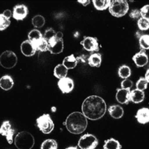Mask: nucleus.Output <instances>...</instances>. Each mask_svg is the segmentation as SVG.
<instances>
[{"mask_svg":"<svg viewBox=\"0 0 149 149\" xmlns=\"http://www.w3.org/2000/svg\"><path fill=\"white\" fill-rule=\"evenodd\" d=\"M107 105L104 99L98 95H91L85 99L82 104V113L91 120H97L104 116Z\"/></svg>","mask_w":149,"mask_h":149,"instance_id":"f257e3e1","label":"nucleus"},{"mask_svg":"<svg viewBox=\"0 0 149 149\" xmlns=\"http://www.w3.org/2000/svg\"><path fill=\"white\" fill-rule=\"evenodd\" d=\"M65 126L69 132L75 135L81 134L88 127V118L81 112L74 111L68 116Z\"/></svg>","mask_w":149,"mask_h":149,"instance_id":"f03ea898","label":"nucleus"},{"mask_svg":"<svg viewBox=\"0 0 149 149\" xmlns=\"http://www.w3.org/2000/svg\"><path fill=\"white\" fill-rule=\"evenodd\" d=\"M34 144V136L26 131L18 133L15 138V145L18 149H31Z\"/></svg>","mask_w":149,"mask_h":149,"instance_id":"7ed1b4c3","label":"nucleus"},{"mask_svg":"<svg viewBox=\"0 0 149 149\" xmlns=\"http://www.w3.org/2000/svg\"><path fill=\"white\" fill-rule=\"evenodd\" d=\"M109 12L111 15L117 18H120L125 15L129 10L128 3L125 0H114L111 1L110 7H109Z\"/></svg>","mask_w":149,"mask_h":149,"instance_id":"20e7f679","label":"nucleus"},{"mask_svg":"<svg viewBox=\"0 0 149 149\" xmlns=\"http://www.w3.org/2000/svg\"><path fill=\"white\" fill-rule=\"evenodd\" d=\"M36 125L44 134H50L55 128V124L49 114H43L36 120Z\"/></svg>","mask_w":149,"mask_h":149,"instance_id":"39448f33","label":"nucleus"},{"mask_svg":"<svg viewBox=\"0 0 149 149\" xmlns=\"http://www.w3.org/2000/svg\"><path fill=\"white\" fill-rule=\"evenodd\" d=\"M99 144L98 139L91 134H85L80 137L78 146L80 149H95Z\"/></svg>","mask_w":149,"mask_h":149,"instance_id":"423d86ee","label":"nucleus"},{"mask_svg":"<svg viewBox=\"0 0 149 149\" xmlns=\"http://www.w3.org/2000/svg\"><path fill=\"white\" fill-rule=\"evenodd\" d=\"M18 58L13 52L6 51L0 56V64L4 68L10 69L13 68L17 63Z\"/></svg>","mask_w":149,"mask_h":149,"instance_id":"0eeeda50","label":"nucleus"},{"mask_svg":"<svg viewBox=\"0 0 149 149\" xmlns=\"http://www.w3.org/2000/svg\"><path fill=\"white\" fill-rule=\"evenodd\" d=\"M0 134L2 136L6 137L7 142L10 144L13 143L14 142V134H15V130L12 128L10 121H4L3 124L0 127Z\"/></svg>","mask_w":149,"mask_h":149,"instance_id":"6e6552de","label":"nucleus"},{"mask_svg":"<svg viewBox=\"0 0 149 149\" xmlns=\"http://www.w3.org/2000/svg\"><path fill=\"white\" fill-rule=\"evenodd\" d=\"M81 45L88 52H97L99 51V42L95 37H84L81 41Z\"/></svg>","mask_w":149,"mask_h":149,"instance_id":"1a4fd4ad","label":"nucleus"},{"mask_svg":"<svg viewBox=\"0 0 149 149\" xmlns=\"http://www.w3.org/2000/svg\"><path fill=\"white\" fill-rule=\"evenodd\" d=\"M48 51L52 54H60L63 51V41L58 38H53L48 42Z\"/></svg>","mask_w":149,"mask_h":149,"instance_id":"9d476101","label":"nucleus"},{"mask_svg":"<svg viewBox=\"0 0 149 149\" xmlns=\"http://www.w3.org/2000/svg\"><path fill=\"white\" fill-rule=\"evenodd\" d=\"M58 86L63 93H70L74 89V81L71 78L65 77L58 80Z\"/></svg>","mask_w":149,"mask_h":149,"instance_id":"9b49d317","label":"nucleus"},{"mask_svg":"<svg viewBox=\"0 0 149 149\" xmlns=\"http://www.w3.org/2000/svg\"><path fill=\"white\" fill-rule=\"evenodd\" d=\"M132 60L138 68H142L148 64V57L146 54L144 50H141L140 52L136 53L132 57Z\"/></svg>","mask_w":149,"mask_h":149,"instance_id":"f8f14e48","label":"nucleus"},{"mask_svg":"<svg viewBox=\"0 0 149 149\" xmlns=\"http://www.w3.org/2000/svg\"><path fill=\"white\" fill-rule=\"evenodd\" d=\"M28 15V9L25 5H16L14 7L13 18L16 20L24 19Z\"/></svg>","mask_w":149,"mask_h":149,"instance_id":"ddd939ff","label":"nucleus"},{"mask_svg":"<svg viewBox=\"0 0 149 149\" xmlns=\"http://www.w3.org/2000/svg\"><path fill=\"white\" fill-rule=\"evenodd\" d=\"M21 52L25 56H32L36 54V50L35 48V47L33 45V43L30 40H26L23 41L21 44L20 47Z\"/></svg>","mask_w":149,"mask_h":149,"instance_id":"4468645a","label":"nucleus"},{"mask_svg":"<svg viewBox=\"0 0 149 149\" xmlns=\"http://www.w3.org/2000/svg\"><path fill=\"white\" fill-rule=\"evenodd\" d=\"M130 95V90H126V89H123V88H120L117 89L116 91V100L121 104H127L129 103Z\"/></svg>","mask_w":149,"mask_h":149,"instance_id":"2eb2a0df","label":"nucleus"},{"mask_svg":"<svg viewBox=\"0 0 149 149\" xmlns=\"http://www.w3.org/2000/svg\"><path fill=\"white\" fill-rule=\"evenodd\" d=\"M137 121L141 124H145L149 122V108L143 107L138 110L136 115Z\"/></svg>","mask_w":149,"mask_h":149,"instance_id":"dca6fc26","label":"nucleus"},{"mask_svg":"<svg viewBox=\"0 0 149 149\" xmlns=\"http://www.w3.org/2000/svg\"><path fill=\"white\" fill-rule=\"evenodd\" d=\"M145 97L144 92L143 91H139L138 89H135L132 90V91H130L129 99L130 101H132L135 104H139L143 101Z\"/></svg>","mask_w":149,"mask_h":149,"instance_id":"f3484780","label":"nucleus"},{"mask_svg":"<svg viewBox=\"0 0 149 149\" xmlns=\"http://www.w3.org/2000/svg\"><path fill=\"white\" fill-rule=\"evenodd\" d=\"M13 86L14 80L10 75L6 74L0 79V87L2 89H3L5 91H8L13 88Z\"/></svg>","mask_w":149,"mask_h":149,"instance_id":"a211bd4d","label":"nucleus"},{"mask_svg":"<svg viewBox=\"0 0 149 149\" xmlns=\"http://www.w3.org/2000/svg\"><path fill=\"white\" fill-rule=\"evenodd\" d=\"M110 116L114 119H120L123 116V108L120 105H112L108 108Z\"/></svg>","mask_w":149,"mask_h":149,"instance_id":"6ab92c4d","label":"nucleus"},{"mask_svg":"<svg viewBox=\"0 0 149 149\" xmlns=\"http://www.w3.org/2000/svg\"><path fill=\"white\" fill-rule=\"evenodd\" d=\"M88 64L94 67V68H99L100 67L101 62H102V56L100 53H95L91 54L88 58Z\"/></svg>","mask_w":149,"mask_h":149,"instance_id":"aec40b11","label":"nucleus"},{"mask_svg":"<svg viewBox=\"0 0 149 149\" xmlns=\"http://www.w3.org/2000/svg\"><path fill=\"white\" fill-rule=\"evenodd\" d=\"M68 69L63 64H58L55 68L54 70V75H55L56 78L58 79H63L67 77V74H68Z\"/></svg>","mask_w":149,"mask_h":149,"instance_id":"412c9836","label":"nucleus"},{"mask_svg":"<svg viewBox=\"0 0 149 149\" xmlns=\"http://www.w3.org/2000/svg\"><path fill=\"white\" fill-rule=\"evenodd\" d=\"M92 3L96 10H104L109 8L111 1L110 0H93Z\"/></svg>","mask_w":149,"mask_h":149,"instance_id":"4be33fe9","label":"nucleus"},{"mask_svg":"<svg viewBox=\"0 0 149 149\" xmlns=\"http://www.w3.org/2000/svg\"><path fill=\"white\" fill-rule=\"evenodd\" d=\"M77 63H78L77 58L74 57V55H68L66 58H64L63 61V64L68 69H73L76 67Z\"/></svg>","mask_w":149,"mask_h":149,"instance_id":"5701e85b","label":"nucleus"},{"mask_svg":"<svg viewBox=\"0 0 149 149\" xmlns=\"http://www.w3.org/2000/svg\"><path fill=\"white\" fill-rule=\"evenodd\" d=\"M33 45L35 47L36 51H39V52H46L48 51V42L45 40V39L42 38L41 39H39L36 42H31Z\"/></svg>","mask_w":149,"mask_h":149,"instance_id":"b1692460","label":"nucleus"},{"mask_svg":"<svg viewBox=\"0 0 149 149\" xmlns=\"http://www.w3.org/2000/svg\"><path fill=\"white\" fill-rule=\"evenodd\" d=\"M122 146L116 139L111 138L104 141V149H121Z\"/></svg>","mask_w":149,"mask_h":149,"instance_id":"393cba45","label":"nucleus"},{"mask_svg":"<svg viewBox=\"0 0 149 149\" xmlns=\"http://www.w3.org/2000/svg\"><path fill=\"white\" fill-rule=\"evenodd\" d=\"M131 72H132L131 69L127 65H123V66L120 67V68L118 69V74H119V76H120V78L123 79H126L128 78L131 75V74H132Z\"/></svg>","mask_w":149,"mask_h":149,"instance_id":"a878e982","label":"nucleus"},{"mask_svg":"<svg viewBox=\"0 0 149 149\" xmlns=\"http://www.w3.org/2000/svg\"><path fill=\"white\" fill-rule=\"evenodd\" d=\"M58 143L55 139H46L41 144L40 149H57Z\"/></svg>","mask_w":149,"mask_h":149,"instance_id":"bb28decb","label":"nucleus"},{"mask_svg":"<svg viewBox=\"0 0 149 149\" xmlns=\"http://www.w3.org/2000/svg\"><path fill=\"white\" fill-rule=\"evenodd\" d=\"M43 38L41 32L39 31V30L34 29L32 31H31L28 34V40H30L31 42H36L39 39H41Z\"/></svg>","mask_w":149,"mask_h":149,"instance_id":"cd10ccee","label":"nucleus"},{"mask_svg":"<svg viewBox=\"0 0 149 149\" xmlns=\"http://www.w3.org/2000/svg\"><path fill=\"white\" fill-rule=\"evenodd\" d=\"M139 47L142 50L149 49V35H142L139 39Z\"/></svg>","mask_w":149,"mask_h":149,"instance_id":"c85d7f7f","label":"nucleus"},{"mask_svg":"<svg viewBox=\"0 0 149 149\" xmlns=\"http://www.w3.org/2000/svg\"><path fill=\"white\" fill-rule=\"evenodd\" d=\"M32 24L36 28H41L45 24V19L42 15H36L32 19Z\"/></svg>","mask_w":149,"mask_h":149,"instance_id":"c756f323","label":"nucleus"},{"mask_svg":"<svg viewBox=\"0 0 149 149\" xmlns=\"http://www.w3.org/2000/svg\"><path fill=\"white\" fill-rule=\"evenodd\" d=\"M148 83L146 80V79L144 77H140L138 81L136 82V89L143 91L148 88Z\"/></svg>","mask_w":149,"mask_h":149,"instance_id":"7c9ffc66","label":"nucleus"},{"mask_svg":"<svg viewBox=\"0 0 149 149\" xmlns=\"http://www.w3.org/2000/svg\"><path fill=\"white\" fill-rule=\"evenodd\" d=\"M10 21L9 19L3 15V14L0 15V31H4L10 26Z\"/></svg>","mask_w":149,"mask_h":149,"instance_id":"2f4dec72","label":"nucleus"},{"mask_svg":"<svg viewBox=\"0 0 149 149\" xmlns=\"http://www.w3.org/2000/svg\"><path fill=\"white\" fill-rule=\"evenodd\" d=\"M137 25L141 31H147L149 29V20L143 19V18H140L138 19Z\"/></svg>","mask_w":149,"mask_h":149,"instance_id":"473e14b6","label":"nucleus"},{"mask_svg":"<svg viewBox=\"0 0 149 149\" xmlns=\"http://www.w3.org/2000/svg\"><path fill=\"white\" fill-rule=\"evenodd\" d=\"M55 36H56V32H55L54 30L52 28H49L45 31L44 35H43V39L47 40V42H49L51 39H52L53 38H55Z\"/></svg>","mask_w":149,"mask_h":149,"instance_id":"72a5a7b5","label":"nucleus"},{"mask_svg":"<svg viewBox=\"0 0 149 149\" xmlns=\"http://www.w3.org/2000/svg\"><path fill=\"white\" fill-rule=\"evenodd\" d=\"M141 18L149 20V5H145L140 9Z\"/></svg>","mask_w":149,"mask_h":149,"instance_id":"f704fd0d","label":"nucleus"},{"mask_svg":"<svg viewBox=\"0 0 149 149\" xmlns=\"http://www.w3.org/2000/svg\"><path fill=\"white\" fill-rule=\"evenodd\" d=\"M132 81L128 79H123L122 83H121V88L126 89V90H130L132 88Z\"/></svg>","mask_w":149,"mask_h":149,"instance_id":"c9c22d12","label":"nucleus"},{"mask_svg":"<svg viewBox=\"0 0 149 149\" xmlns=\"http://www.w3.org/2000/svg\"><path fill=\"white\" fill-rule=\"evenodd\" d=\"M130 17L133 19H140L141 18V15H140V10H137V9H134L131 12H130Z\"/></svg>","mask_w":149,"mask_h":149,"instance_id":"e433bc0d","label":"nucleus"},{"mask_svg":"<svg viewBox=\"0 0 149 149\" xmlns=\"http://www.w3.org/2000/svg\"><path fill=\"white\" fill-rule=\"evenodd\" d=\"M3 15H4L6 18H7V19H10V17L13 16V13H11V11H10V10H6L5 11H4L3 13Z\"/></svg>","mask_w":149,"mask_h":149,"instance_id":"4c0bfd02","label":"nucleus"},{"mask_svg":"<svg viewBox=\"0 0 149 149\" xmlns=\"http://www.w3.org/2000/svg\"><path fill=\"white\" fill-rule=\"evenodd\" d=\"M78 3H79L82 4V5H84V6H88V4L91 3V1H89V0H86V1H82V0H79Z\"/></svg>","mask_w":149,"mask_h":149,"instance_id":"58836bf2","label":"nucleus"},{"mask_svg":"<svg viewBox=\"0 0 149 149\" xmlns=\"http://www.w3.org/2000/svg\"><path fill=\"white\" fill-rule=\"evenodd\" d=\"M56 38H58V39H63V33L61 31H58V32L56 33V36H55Z\"/></svg>","mask_w":149,"mask_h":149,"instance_id":"ea45409f","label":"nucleus"},{"mask_svg":"<svg viewBox=\"0 0 149 149\" xmlns=\"http://www.w3.org/2000/svg\"><path fill=\"white\" fill-rule=\"evenodd\" d=\"M144 78L146 79V80L148 81V83H149V69H148L147 71H146L145 77H144Z\"/></svg>","mask_w":149,"mask_h":149,"instance_id":"a19ab883","label":"nucleus"},{"mask_svg":"<svg viewBox=\"0 0 149 149\" xmlns=\"http://www.w3.org/2000/svg\"><path fill=\"white\" fill-rule=\"evenodd\" d=\"M66 149H78L76 147H69V148H67Z\"/></svg>","mask_w":149,"mask_h":149,"instance_id":"79ce46f5","label":"nucleus"}]
</instances>
